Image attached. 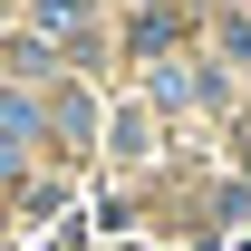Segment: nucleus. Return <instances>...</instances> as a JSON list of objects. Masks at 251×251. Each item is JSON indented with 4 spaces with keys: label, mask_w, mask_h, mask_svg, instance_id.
<instances>
[{
    "label": "nucleus",
    "mask_w": 251,
    "mask_h": 251,
    "mask_svg": "<svg viewBox=\"0 0 251 251\" xmlns=\"http://www.w3.org/2000/svg\"><path fill=\"white\" fill-rule=\"evenodd\" d=\"M39 29H87V10L77 0H39Z\"/></svg>",
    "instance_id": "f257e3e1"
}]
</instances>
